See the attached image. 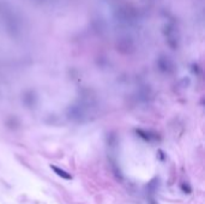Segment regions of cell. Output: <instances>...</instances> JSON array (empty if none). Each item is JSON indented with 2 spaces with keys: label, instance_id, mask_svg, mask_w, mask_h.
Segmentation results:
<instances>
[{
  "label": "cell",
  "instance_id": "1",
  "mask_svg": "<svg viewBox=\"0 0 205 204\" xmlns=\"http://www.w3.org/2000/svg\"><path fill=\"white\" fill-rule=\"evenodd\" d=\"M50 168L59 175V177H61L63 179H66V180H70V179H72V177H71V174H69L67 172H65V171H63V169H60V168H58V167H55V166H50Z\"/></svg>",
  "mask_w": 205,
  "mask_h": 204
},
{
  "label": "cell",
  "instance_id": "2",
  "mask_svg": "<svg viewBox=\"0 0 205 204\" xmlns=\"http://www.w3.org/2000/svg\"><path fill=\"white\" fill-rule=\"evenodd\" d=\"M181 187H182V191H184V192L191 193V189H190V186H187V185H181Z\"/></svg>",
  "mask_w": 205,
  "mask_h": 204
}]
</instances>
